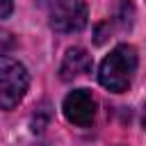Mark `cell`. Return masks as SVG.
Listing matches in <instances>:
<instances>
[{"label": "cell", "instance_id": "obj_3", "mask_svg": "<svg viewBox=\"0 0 146 146\" xmlns=\"http://www.w3.org/2000/svg\"><path fill=\"white\" fill-rule=\"evenodd\" d=\"M87 16L84 0H57L50 9V27L62 34H73L87 25Z\"/></svg>", "mask_w": 146, "mask_h": 146}, {"label": "cell", "instance_id": "obj_4", "mask_svg": "<svg viewBox=\"0 0 146 146\" xmlns=\"http://www.w3.org/2000/svg\"><path fill=\"white\" fill-rule=\"evenodd\" d=\"M64 116L78 128H89L96 119V98L89 89H73L62 103Z\"/></svg>", "mask_w": 146, "mask_h": 146}, {"label": "cell", "instance_id": "obj_5", "mask_svg": "<svg viewBox=\"0 0 146 146\" xmlns=\"http://www.w3.org/2000/svg\"><path fill=\"white\" fill-rule=\"evenodd\" d=\"M91 55L80 48V46H73L66 50L64 59H62V66H59V75L62 80H73V78H80V75H87L91 71Z\"/></svg>", "mask_w": 146, "mask_h": 146}, {"label": "cell", "instance_id": "obj_2", "mask_svg": "<svg viewBox=\"0 0 146 146\" xmlns=\"http://www.w3.org/2000/svg\"><path fill=\"white\" fill-rule=\"evenodd\" d=\"M30 87L25 66L7 55H0V110H14Z\"/></svg>", "mask_w": 146, "mask_h": 146}, {"label": "cell", "instance_id": "obj_1", "mask_svg": "<svg viewBox=\"0 0 146 146\" xmlns=\"http://www.w3.org/2000/svg\"><path fill=\"white\" fill-rule=\"evenodd\" d=\"M137 50L130 43H119L100 64L98 68V82L114 94L128 91L135 71H137Z\"/></svg>", "mask_w": 146, "mask_h": 146}, {"label": "cell", "instance_id": "obj_6", "mask_svg": "<svg viewBox=\"0 0 146 146\" xmlns=\"http://www.w3.org/2000/svg\"><path fill=\"white\" fill-rule=\"evenodd\" d=\"M14 11V0H0V18H7Z\"/></svg>", "mask_w": 146, "mask_h": 146}]
</instances>
